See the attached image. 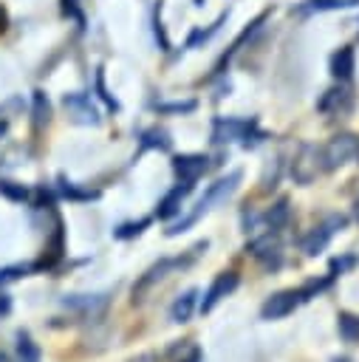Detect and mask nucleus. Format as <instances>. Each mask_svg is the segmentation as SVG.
Listing matches in <instances>:
<instances>
[{"label":"nucleus","mask_w":359,"mask_h":362,"mask_svg":"<svg viewBox=\"0 0 359 362\" xmlns=\"http://www.w3.org/2000/svg\"><path fill=\"white\" fill-rule=\"evenodd\" d=\"M240 139L243 147H254L266 139V133L257 127L254 119H232V116H215L212 119V141L215 144H226Z\"/></svg>","instance_id":"1"},{"label":"nucleus","mask_w":359,"mask_h":362,"mask_svg":"<svg viewBox=\"0 0 359 362\" xmlns=\"http://www.w3.org/2000/svg\"><path fill=\"white\" fill-rule=\"evenodd\" d=\"M356 156H359V139L353 133H336L319 150V164H322V170H336Z\"/></svg>","instance_id":"2"},{"label":"nucleus","mask_w":359,"mask_h":362,"mask_svg":"<svg viewBox=\"0 0 359 362\" xmlns=\"http://www.w3.org/2000/svg\"><path fill=\"white\" fill-rule=\"evenodd\" d=\"M351 107H353V90H351L348 82L331 85L319 96V102H317V110L319 113H328V116H345V113H351Z\"/></svg>","instance_id":"3"},{"label":"nucleus","mask_w":359,"mask_h":362,"mask_svg":"<svg viewBox=\"0 0 359 362\" xmlns=\"http://www.w3.org/2000/svg\"><path fill=\"white\" fill-rule=\"evenodd\" d=\"M319 167H322V164H319V150H317L314 144H302L300 153H297L294 161H291V178H294V184L308 187V184L317 178Z\"/></svg>","instance_id":"4"},{"label":"nucleus","mask_w":359,"mask_h":362,"mask_svg":"<svg viewBox=\"0 0 359 362\" xmlns=\"http://www.w3.org/2000/svg\"><path fill=\"white\" fill-rule=\"evenodd\" d=\"M345 223H348V218H345V215H328L319 226H314V229L302 238V252H305V255H317V252H322V249L328 246L331 235H334V232H339Z\"/></svg>","instance_id":"5"},{"label":"nucleus","mask_w":359,"mask_h":362,"mask_svg":"<svg viewBox=\"0 0 359 362\" xmlns=\"http://www.w3.org/2000/svg\"><path fill=\"white\" fill-rule=\"evenodd\" d=\"M209 167V158L204 153H184L172 158V173L178 175L181 184H195Z\"/></svg>","instance_id":"6"},{"label":"nucleus","mask_w":359,"mask_h":362,"mask_svg":"<svg viewBox=\"0 0 359 362\" xmlns=\"http://www.w3.org/2000/svg\"><path fill=\"white\" fill-rule=\"evenodd\" d=\"M300 303V294L294 288H283V291H274L271 297H266V303L260 305V317L263 320H280V317H288L294 311V305Z\"/></svg>","instance_id":"7"},{"label":"nucleus","mask_w":359,"mask_h":362,"mask_svg":"<svg viewBox=\"0 0 359 362\" xmlns=\"http://www.w3.org/2000/svg\"><path fill=\"white\" fill-rule=\"evenodd\" d=\"M237 283H240V277L235 274V272H220L215 280H212V286H209V291L204 294V303H201V311H212L226 294H232L235 288H237Z\"/></svg>","instance_id":"8"},{"label":"nucleus","mask_w":359,"mask_h":362,"mask_svg":"<svg viewBox=\"0 0 359 362\" xmlns=\"http://www.w3.org/2000/svg\"><path fill=\"white\" fill-rule=\"evenodd\" d=\"M328 68H331V74H334L336 82H351L353 79V71H356V51H353V45L336 48L331 54V59H328Z\"/></svg>","instance_id":"9"},{"label":"nucleus","mask_w":359,"mask_h":362,"mask_svg":"<svg viewBox=\"0 0 359 362\" xmlns=\"http://www.w3.org/2000/svg\"><path fill=\"white\" fill-rule=\"evenodd\" d=\"M62 105L73 116V122H82V124H96L99 122V113L90 105V96H85V93H65Z\"/></svg>","instance_id":"10"},{"label":"nucleus","mask_w":359,"mask_h":362,"mask_svg":"<svg viewBox=\"0 0 359 362\" xmlns=\"http://www.w3.org/2000/svg\"><path fill=\"white\" fill-rule=\"evenodd\" d=\"M359 6V0H302L291 8V14L297 17H311V14H322V11H342V8H353Z\"/></svg>","instance_id":"11"},{"label":"nucleus","mask_w":359,"mask_h":362,"mask_svg":"<svg viewBox=\"0 0 359 362\" xmlns=\"http://www.w3.org/2000/svg\"><path fill=\"white\" fill-rule=\"evenodd\" d=\"M192 187H195V184H181V181H178V187H172V189H170V192H167V195L158 201V206H155V215H158L161 221L172 218V215L181 209V201H184V198L192 192Z\"/></svg>","instance_id":"12"},{"label":"nucleus","mask_w":359,"mask_h":362,"mask_svg":"<svg viewBox=\"0 0 359 362\" xmlns=\"http://www.w3.org/2000/svg\"><path fill=\"white\" fill-rule=\"evenodd\" d=\"M175 263H178V260H161V263H155V266H153V269L139 280V286H133V300H141V294H144L155 280H161V277H164Z\"/></svg>","instance_id":"13"},{"label":"nucleus","mask_w":359,"mask_h":362,"mask_svg":"<svg viewBox=\"0 0 359 362\" xmlns=\"http://www.w3.org/2000/svg\"><path fill=\"white\" fill-rule=\"evenodd\" d=\"M195 297H198V288H189V291H184L175 303H172V308H170V317H172V322H187L189 317H192V308H195Z\"/></svg>","instance_id":"14"},{"label":"nucleus","mask_w":359,"mask_h":362,"mask_svg":"<svg viewBox=\"0 0 359 362\" xmlns=\"http://www.w3.org/2000/svg\"><path fill=\"white\" fill-rule=\"evenodd\" d=\"M229 20V11H220L218 14V20L215 23H209V28H195L189 37H187V48H198L201 42H206V40H212L218 31H220V25Z\"/></svg>","instance_id":"15"},{"label":"nucleus","mask_w":359,"mask_h":362,"mask_svg":"<svg viewBox=\"0 0 359 362\" xmlns=\"http://www.w3.org/2000/svg\"><path fill=\"white\" fill-rule=\"evenodd\" d=\"M336 328H339V337H342L345 342H359V317H356V314L339 311Z\"/></svg>","instance_id":"16"},{"label":"nucleus","mask_w":359,"mask_h":362,"mask_svg":"<svg viewBox=\"0 0 359 362\" xmlns=\"http://www.w3.org/2000/svg\"><path fill=\"white\" fill-rule=\"evenodd\" d=\"M153 37H155V45L158 51H170V37H167V28H164V20H161V0L153 6Z\"/></svg>","instance_id":"17"},{"label":"nucleus","mask_w":359,"mask_h":362,"mask_svg":"<svg viewBox=\"0 0 359 362\" xmlns=\"http://www.w3.org/2000/svg\"><path fill=\"white\" fill-rule=\"evenodd\" d=\"M31 113H34V124H37V127L48 124V119H51V105H48V96H45L42 90H34Z\"/></svg>","instance_id":"18"},{"label":"nucleus","mask_w":359,"mask_h":362,"mask_svg":"<svg viewBox=\"0 0 359 362\" xmlns=\"http://www.w3.org/2000/svg\"><path fill=\"white\" fill-rule=\"evenodd\" d=\"M288 215H291L288 198H280V201L266 212V223H269L271 229H280V226H286V223H288Z\"/></svg>","instance_id":"19"},{"label":"nucleus","mask_w":359,"mask_h":362,"mask_svg":"<svg viewBox=\"0 0 359 362\" xmlns=\"http://www.w3.org/2000/svg\"><path fill=\"white\" fill-rule=\"evenodd\" d=\"M141 147L144 150H170L172 147V141H170V136L164 133V130H147L144 136H141Z\"/></svg>","instance_id":"20"},{"label":"nucleus","mask_w":359,"mask_h":362,"mask_svg":"<svg viewBox=\"0 0 359 362\" xmlns=\"http://www.w3.org/2000/svg\"><path fill=\"white\" fill-rule=\"evenodd\" d=\"M17 354L20 362H40V348L31 342L28 334H17Z\"/></svg>","instance_id":"21"},{"label":"nucleus","mask_w":359,"mask_h":362,"mask_svg":"<svg viewBox=\"0 0 359 362\" xmlns=\"http://www.w3.org/2000/svg\"><path fill=\"white\" fill-rule=\"evenodd\" d=\"M0 195H6L8 201L23 204V201H28V187H23V184H17V181H6V178H0Z\"/></svg>","instance_id":"22"},{"label":"nucleus","mask_w":359,"mask_h":362,"mask_svg":"<svg viewBox=\"0 0 359 362\" xmlns=\"http://www.w3.org/2000/svg\"><path fill=\"white\" fill-rule=\"evenodd\" d=\"M59 192H62L65 198H71V201H90V198L99 195V192H93V189H79L76 184H71V181H65V178H59Z\"/></svg>","instance_id":"23"},{"label":"nucleus","mask_w":359,"mask_h":362,"mask_svg":"<svg viewBox=\"0 0 359 362\" xmlns=\"http://www.w3.org/2000/svg\"><path fill=\"white\" fill-rule=\"evenodd\" d=\"M198 107L195 99H184V102H155L158 113H192Z\"/></svg>","instance_id":"24"},{"label":"nucleus","mask_w":359,"mask_h":362,"mask_svg":"<svg viewBox=\"0 0 359 362\" xmlns=\"http://www.w3.org/2000/svg\"><path fill=\"white\" fill-rule=\"evenodd\" d=\"M96 93H99V99H102L110 110H119V102L107 93V85H105V68H96Z\"/></svg>","instance_id":"25"},{"label":"nucleus","mask_w":359,"mask_h":362,"mask_svg":"<svg viewBox=\"0 0 359 362\" xmlns=\"http://www.w3.org/2000/svg\"><path fill=\"white\" fill-rule=\"evenodd\" d=\"M147 223H150V221H147V218H144V221H136V223H133V221H130V223H122V226H119V229H116V232H113V235H116V238H122V240H124V238H133V235H141V232H144V226H147Z\"/></svg>","instance_id":"26"},{"label":"nucleus","mask_w":359,"mask_h":362,"mask_svg":"<svg viewBox=\"0 0 359 362\" xmlns=\"http://www.w3.org/2000/svg\"><path fill=\"white\" fill-rule=\"evenodd\" d=\"M325 286H328V277H325V280H308L297 294H300V300H311V297H314V294H319Z\"/></svg>","instance_id":"27"},{"label":"nucleus","mask_w":359,"mask_h":362,"mask_svg":"<svg viewBox=\"0 0 359 362\" xmlns=\"http://www.w3.org/2000/svg\"><path fill=\"white\" fill-rule=\"evenodd\" d=\"M31 266H8V269H3L0 272V283H6V280H17L20 274H25Z\"/></svg>","instance_id":"28"},{"label":"nucleus","mask_w":359,"mask_h":362,"mask_svg":"<svg viewBox=\"0 0 359 362\" xmlns=\"http://www.w3.org/2000/svg\"><path fill=\"white\" fill-rule=\"evenodd\" d=\"M62 11L68 17H79V0H62Z\"/></svg>","instance_id":"29"},{"label":"nucleus","mask_w":359,"mask_h":362,"mask_svg":"<svg viewBox=\"0 0 359 362\" xmlns=\"http://www.w3.org/2000/svg\"><path fill=\"white\" fill-rule=\"evenodd\" d=\"M353 260L351 257H345V260H331V272H342V269H348Z\"/></svg>","instance_id":"30"},{"label":"nucleus","mask_w":359,"mask_h":362,"mask_svg":"<svg viewBox=\"0 0 359 362\" xmlns=\"http://www.w3.org/2000/svg\"><path fill=\"white\" fill-rule=\"evenodd\" d=\"M6 25H8V17H6V8L0 6V31H6Z\"/></svg>","instance_id":"31"},{"label":"nucleus","mask_w":359,"mask_h":362,"mask_svg":"<svg viewBox=\"0 0 359 362\" xmlns=\"http://www.w3.org/2000/svg\"><path fill=\"white\" fill-rule=\"evenodd\" d=\"M6 311H8V297L0 294V314H6Z\"/></svg>","instance_id":"32"},{"label":"nucleus","mask_w":359,"mask_h":362,"mask_svg":"<svg viewBox=\"0 0 359 362\" xmlns=\"http://www.w3.org/2000/svg\"><path fill=\"white\" fill-rule=\"evenodd\" d=\"M184 362H201V351H192L189 359H184Z\"/></svg>","instance_id":"33"},{"label":"nucleus","mask_w":359,"mask_h":362,"mask_svg":"<svg viewBox=\"0 0 359 362\" xmlns=\"http://www.w3.org/2000/svg\"><path fill=\"white\" fill-rule=\"evenodd\" d=\"M353 218L359 221V195H356V201H353Z\"/></svg>","instance_id":"34"},{"label":"nucleus","mask_w":359,"mask_h":362,"mask_svg":"<svg viewBox=\"0 0 359 362\" xmlns=\"http://www.w3.org/2000/svg\"><path fill=\"white\" fill-rule=\"evenodd\" d=\"M204 3H206V0H192V6H198V8H201Z\"/></svg>","instance_id":"35"},{"label":"nucleus","mask_w":359,"mask_h":362,"mask_svg":"<svg viewBox=\"0 0 359 362\" xmlns=\"http://www.w3.org/2000/svg\"><path fill=\"white\" fill-rule=\"evenodd\" d=\"M3 133H6V122H0V136H3Z\"/></svg>","instance_id":"36"},{"label":"nucleus","mask_w":359,"mask_h":362,"mask_svg":"<svg viewBox=\"0 0 359 362\" xmlns=\"http://www.w3.org/2000/svg\"><path fill=\"white\" fill-rule=\"evenodd\" d=\"M0 362H8V356H6V354H3V351H0Z\"/></svg>","instance_id":"37"}]
</instances>
